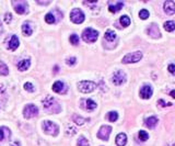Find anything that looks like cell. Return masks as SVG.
<instances>
[{
  "label": "cell",
  "instance_id": "1",
  "mask_svg": "<svg viewBox=\"0 0 175 146\" xmlns=\"http://www.w3.org/2000/svg\"><path fill=\"white\" fill-rule=\"evenodd\" d=\"M42 103H43V108L45 109V111L48 112V113H59L61 111L60 106L50 96H47L46 98L42 101Z\"/></svg>",
  "mask_w": 175,
  "mask_h": 146
},
{
  "label": "cell",
  "instance_id": "2",
  "mask_svg": "<svg viewBox=\"0 0 175 146\" xmlns=\"http://www.w3.org/2000/svg\"><path fill=\"white\" fill-rule=\"evenodd\" d=\"M99 33L95 30L91 29V28H86L82 33V39L86 43H94L97 40Z\"/></svg>",
  "mask_w": 175,
  "mask_h": 146
},
{
  "label": "cell",
  "instance_id": "3",
  "mask_svg": "<svg viewBox=\"0 0 175 146\" xmlns=\"http://www.w3.org/2000/svg\"><path fill=\"white\" fill-rule=\"evenodd\" d=\"M97 87V85L94 84L93 81H90V80H83V81H80L78 84V88L79 90L83 93H90V92H92L94 89Z\"/></svg>",
  "mask_w": 175,
  "mask_h": 146
},
{
  "label": "cell",
  "instance_id": "4",
  "mask_svg": "<svg viewBox=\"0 0 175 146\" xmlns=\"http://www.w3.org/2000/svg\"><path fill=\"white\" fill-rule=\"evenodd\" d=\"M43 130L46 132L47 134L49 135H54L56 136L59 132V128H58L57 124H55L52 121H45L43 123Z\"/></svg>",
  "mask_w": 175,
  "mask_h": 146
},
{
  "label": "cell",
  "instance_id": "5",
  "mask_svg": "<svg viewBox=\"0 0 175 146\" xmlns=\"http://www.w3.org/2000/svg\"><path fill=\"white\" fill-rule=\"evenodd\" d=\"M142 58V53L141 52H134V53H129L123 58L124 64H130V63H137Z\"/></svg>",
  "mask_w": 175,
  "mask_h": 146
},
{
  "label": "cell",
  "instance_id": "6",
  "mask_svg": "<svg viewBox=\"0 0 175 146\" xmlns=\"http://www.w3.org/2000/svg\"><path fill=\"white\" fill-rule=\"evenodd\" d=\"M38 114V109L37 107L34 106V104H28L23 109V115H24L25 119H31V118H34Z\"/></svg>",
  "mask_w": 175,
  "mask_h": 146
},
{
  "label": "cell",
  "instance_id": "7",
  "mask_svg": "<svg viewBox=\"0 0 175 146\" xmlns=\"http://www.w3.org/2000/svg\"><path fill=\"white\" fill-rule=\"evenodd\" d=\"M70 20L73 23L80 24V23H82L84 21V13L79 9H73L71 11V13H70Z\"/></svg>",
  "mask_w": 175,
  "mask_h": 146
},
{
  "label": "cell",
  "instance_id": "8",
  "mask_svg": "<svg viewBox=\"0 0 175 146\" xmlns=\"http://www.w3.org/2000/svg\"><path fill=\"white\" fill-rule=\"evenodd\" d=\"M12 4L15 7V10L19 15H23L28 11V2L23 0H18V1H12Z\"/></svg>",
  "mask_w": 175,
  "mask_h": 146
},
{
  "label": "cell",
  "instance_id": "9",
  "mask_svg": "<svg viewBox=\"0 0 175 146\" xmlns=\"http://www.w3.org/2000/svg\"><path fill=\"white\" fill-rule=\"evenodd\" d=\"M113 84L116 85V86H121L126 81V74L123 72V70H117L116 73L113 75Z\"/></svg>",
  "mask_w": 175,
  "mask_h": 146
},
{
  "label": "cell",
  "instance_id": "10",
  "mask_svg": "<svg viewBox=\"0 0 175 146\" xmlns=\"http://www.w3.org/2000/svg\"><path fill=\"white\" fill-rule=\"evenodd\" d=\"M111 132H112V128L108 126V125H103L102 128H100V131L97 132V137L103 141H107L110 135H111Z\"/></svg>",
  "mask_w": 175,
  "mask_h": 146
},
{
  "label": "cell",
  "instance_id": "11",
  "mask_svg": "<svg viewBox=\"0 0 175 146\" xmlns=\"http://www.w3.org/2000/svg\"><path fill=\"white\" fill-rule=\"evenodd\" d=\"M53 90L55 92H57V93L65 95V93L67 92V90H68V88H67V86H66L62 81H56V82L53 85Z\"/></svg>",
  "mask_w": 175,
  "mask_h": 146
},
{
  "label": "cell",
  "instance_id": "12",
  "mask_svg": "<svg viewBox=\"0 0 175 146\" xmlns=\"http://www.w3.org/2000/svg\"><path fill=\"white\" fill-rule=\"evenodd\" d=\"M18 46H19L18 36L15 35V34H12L10 36V39H9L7 42V47L9 48V50H11V51H15V50L18 48Z\"/></svg>",
  "mask_w": 175,
  "mask_h": 146
},
{
  "label": "cell",
  "instance_id": "13",
  "mask_svg": "<svg viewBox=\"0 0 175 146\" xmlns=\"http://www.w3.org/2000/svg\"><path fill=\"white\" fill-rule=\"evenodd\" d=\"M164 11L168 15H174L175 13V2L173 0H168L164 2Z\"/></svg>",
  "mask_w": 175,
  "mask_h": 146
},
{
  "label": "cell",
  "instance_id": "14",
  "mask_svg": "<svg viewBox=\"0 0 175 146\" xmlns=\"http://www.w3.org/2000/svg\"><path fill=\"white\" fill-rule=\"evenodd\" d=\"M152 96V88L151 86H143L140 90V97L143 99H149Z\"/></svg>",
  "mask_w": 175,
  "mask_h": 146
},
{
  "label": "cell",
  "instance_id": "15",
  "mask_svg": "<svg viewBox=\"0 0 175 146\" xmlns=\"http://www.w3.org/2000/svg\"><path fill=\"white\" fill-rule=\"evenodd\" d=\"M147 33L150 35V36L154 37V39H157V37H160V31L158 29V26L155 24H151L148 29H147Z\"/></svg>",
  "mask_w": 175,
  "mask_h": 146
},
{
  "label": "cell",
  "instance_id": "16",
  "mask_svg": "<svg viewBox=\"0 0 175 146\" xmlns=\"http://www.w3.org/2000/svg\"><path fill=\"white\" fill-rule=\"evenodd\" d=\"M81 104H84V109L86 110H89V111H91V110H94L95 108H97V103L94 102V101H92L91 99H86V100H82L81 101Z\"/></svg>",
  "mask_w": 175,
  "mask_h": 146
},
{
  "label": "cell",
  "instance_id": "17",
  "mask_svg": "<svg viewBox=\"0 0 175 146\" xmlns=\"http://www.w3.org/2000/svg\"><path fill=\"white\" fill-rule=\"evenodd\" d=\"M126 143H127V136H126V134L125 133H119L116 136V144H117V146H125Z\"/></svg>",
  "mask_w": 175,
  "mask_h": 146
},
{
  "label": "cell",
  "instance_id": "18",
  "mask_svg": "<svg viewBox=\"0 0 175 146\" xmlns=\"http://www.w3.org/2000/svg\"><path fill=\"white\" fill-rule=\"evenodd\" d=\"M30 65H31V62H30V59H22L21 62H19L18 68L21 70V72H24V70H26L28 68H29Z\"/></svg>",
  "mask_w": 175,
  "mask_h": 146
},
{
  "label": "cell",
  "instance_id": "19",
  "mask_svg": "<svg viewBox=\"0 0 175 146\" xmlns=\"http://www.w3.org/2000/svg\"><path fill=\"white\" fill-rule=\"evenodd\" d=\"M158 124V119L157 117H150L149 119L146 120V125L149 128H155V125Z\"/></svg>",
  "mask_w": 175,
  "mask_h": 146
},
{
  "label": "cell",
  "instance_id": "20",
  "mask_svg": "<svg viewBox=\"0 0 175 146\" xmlns=\"http://www.w3.org/2000/svg\"><path fill=\"white\" fill-rule=\"evenodd\" d=\"M123 6H124V4H123L122 1H119V2H117V4H111L110 7H108V10H110V12H112V13H116V12H118V11L121 10L123 8Z\"/></svg>",
  "mask_w": 175,
  "mask_h": 146
},
{
  "label": "cell",
  "instance_id": "21",
  "mask_svg": "<svg viewBox=\"0 0 175 146\" xmlns=\"http://www.w3.org/2000/svg\"><path fill=\"white\" fill-rule=\"evenodd\" d=\"M22 32H23L24 35H31L33 32V30H32V28L30 26L29 23H24V24L22 26Z\"/></svg>",
  "mask_w": 175,
  "mask_h": 146
},
{
  "label": "cell",
  "instance_id": "22",
  "mask_svg": "<svg viewBox=\"0 0 175 146\" xmlns=\"http://www.w3.org/2000/svg\"><path fill=\"white\" fill-rule=\"evenodd\" d=\"M104 39L106 41H114L115 39H116V34H115L114 31H111V30H108V31H106V33H105V36H104Z\"/></svg>",
  "mask_w": 175,
  "mask_h": 146
},
{
  "label": "cell",
  "instance_id": "23",
  "mask_svg": "<svg viewBox=\"0 0 175 146\" xmlns=\"http://www.w3.org/2000/svg\"><path fill=\"white\" fill-rule=\"evenodd\" d=\"M8 74H9V68H8V66L6 65L4 62H0V75L7 76Z\"/></svg>",
  "mask_w": 175,
  "mask_h": 146
},
{
  "label": "cell",
  "instance_id": "24",
  "mask_svg": "<svg viewBox=\"0 0 175 146\" xmlns=\"http://www.w3.org/2000/svg\"><path fill=\"white\" fill-rule=\"evenodd\" d=\"M88 121H89V119H83V118L78 117V115H73V122L77 125H82L86 122H88Z\"/></svg>",
  "mask_w": 175,
  "mask_h": 146
},
{
  "label": "cell",
  "instance_id": "25",
  "mask_svg": "<svg viewBox=\"0 0 175 146\" xmlns=\"http://www.w3.org/2000/svg\"><path fill=\"white\" fill-rule=\"evenodd\" d=\"M45 21L47 23H49V24H54L55 22H56V18H55V15H54L53 12H49V13H47L45 15Z\"/></svg>",
  "mask_w": 175,
  "mask_h": 146
},
{
  "label": "cell",
  "instance_id": "26",
  "mask_svg": "<svg viewBox=\"0 0 175 146\" xmlns=\"http://www.w3.org/2000/svg\"><path fill=\"white\" fill-rule=\"evenodd\" d=\"M164 29L166 30L168 32H172V31H174L175 23L173 21H166L164 23Z\"/></svg>",
  "mask_w": 175,
  "mask_h": 146
},
{
  "label": "cell",
  "instance_id": "27",
  "mask_svg": "<svg viewBox=\"0 0 175 146\" xmlns=\"http://www.w3.org/2000/svg\"><path fill=\"white\" fill-rule=\"evenodd\" d=\"M66 134L68 136H73L75 134H77V128H73L72 125H68L66 128Z\"/></svg>",
  "mask_w": 175,
  "mask_h": 146
},
{
  "label": "cell",
  "instance_id": "28",
  "mask_svg": "<svg viewBox=\"0 0 175 146\" xmlns=\"http://www.w3.org/2000/svg\"><path fill=\"white\" fill-rule=\"evenodd\" d=\"M119 21H121V23L123 24V26H128L129 24H130V19H129V17H127V15L121 17Z\"/></svg>",
  "mask_w": 175,
  "mask_h": 146
},
{
  "label": "cell",
  "instance_id": "29",
  "mask_svg": "<svg viewBox=\"0 0 175 146\" xmlns=\"http://www.w3.org/2000/svg\"><path fill=\"white\" fill-rule=\"evenodd\" d=\"M107 117H108V120L111 121V122H115L118 119V113L115 112V111H112V112H108Z\"/></svg>",
  "mask_w": 175,
  "mask_h": 146
},
{
  "label": "cell",
  "instance_id": "30",
  "mask_svg": "<svg viewBox=\"0 0 175 146\" xmlns=\"http://www.w3.org/2000/svg\"><path fill=\"white\" fill-rule=\"evenodd\" d=\"M77 146H90V145H89V142H88V139H86V137L81 136V137L78 139Z\"/></svg>",
  "mask_w": 175,
  "mask_h": 146
},
{
  "label": "cell",
  "instance_id": "31",
  "mask_svg": "<svg viewBox=\"0 0 175 146\" xmlns=\"http://www.w3.org/2000/svg\"><path fill=\"white\" fill-rule=\"evenodd\" d=\"M139 17H140V19H142V20L148 19L149 18V11L146 10V9H142V10L139 12Z\"/></svg>",
  "mask_w": 175,
  "mask_h": 146
},
{
  "label": "cell",
  "instance_id": "32",
  "mask_svg": "<svg viewBox=\"0 0 175 146\" xmlns=\"http://www.w3.org/2000/svg\"><path fill=\"white\" fill-rule=\"evenodd\" d=\"M139 139H141V141H147V139H149V135H148V133L147 132H145V131H140L139 132Z\"/></svg>",
  "mask_w": 175,
  "mask_h": 146
},
{
  "label": "cell",
  "instance_id": "33",
  "mask_svg": "<svg viewBox=\"0 0 175 146\" xmlns=\"http://www.w3.org/2000/svg\"><path fill=\"white\" fill-rule=\"evenodd\" d=\"M70 42H71V44H73V45H77V44L79 43V36L78 35H76V34H72V35H70Z\"/></svg>",
  "mask_w": 175,
  "mask_h": 146
},
{
  "label": "cell",
  "instance_id": "34",
  "mask_svg": "<svg viewBox=\"0 0 175 146\" xmlns=\"http://www.w3.org/2000/svg\"><path fill=\"white\" fill-rule=\"evenodd\" d=\"M24 89L29 92H34V90H35V89H34V86H33L32 84H30V82L24 84Z\"/></svg>",
  "mask_w": 175,
  "mask_h": 146
},
{
  "label": "cell",
  "instance_id": "35",
  "mask_svg": "<svg viewBox=\"0 0 175 146\" xmlns=\"http://www.w3.org/2000/svg\"><path fill=\"white\" fill-rule=\"evenodd\" d=\"M66 62H67V64H68V65L73 66L76 63H77V58H76V57H70V58H67V61H66Z\"/></svg>",
  "mask_w": 175,
  "mask_h": 146
},
{
  "label": "cell",
  "instance_id": "36",
  "mask_svg": "<svg viewBox=\"0 0 175 146\" xmlns=\"http://www.w3.org/2000/svg\"><path fill=\"white\" fill-rule=\"evenodd\" d=\"M11 20H12V15L11 13H6V15H4V22L9 24L11 22Z\"/></svg>",
  "mask_w": 175,
  "mask_h": 146
},
{
  "label": "cell",
  "instance_id": "37",
  "mask_svg": "<svg viewBox=\"0 0 175 146\" xmlns=\"http://www.w3.org/2000/svg\"><path fill=\"white\" fill-rule=\"evenodd\" d=\"M4 139V128H0V141H2Z\"/></svg>",
  "mask_w": 175,
  "mask_h": 146
},
{
  "label": "cell",
  "instance_id": "38",
  "mask_svg": "<svg viewBox=\"0 0 175 146\" xmlns=\"http://www.w3.org/2000/svg\"><path fill=\"white\" fill-rule=\"evenodd\" d=\"M168 70H170L171 74H174V64H171V65L168 66Z\"/></svg>",
  "mask_w": 175,
  "mask_h": 146
},
{
  "label": "cell",
  "instance_id": "39",
  "mask_svg": "<svg viewBox=\"0 0 175 146\" xmlns=\"http://www.w3.org/2000/svg\"><path fill=\"white\" fill-rule=\"evenodd\" d=\"M159 104H161V107H166V103L163 100H159Z\"/></svg>",
  "mask_w": 175,
  "mask_h": 146
},
{
  "label": "cell",
  "instance_id": "40",
  "mask_svg": "<svg viewBox=\"0 0 175 146\" xmlns=\"http://www.w3.org/2000/svg\"><path fill=\"white\" fill-rule=\"evenodd\" d=\"M4 32V29H2V26H1V22H0V34Z\"/></svg>",
  "mask_w": 175,
  "mask_h": 146
},
{
  "label": "cell",
  "instance_id": "41",
  "mask_svg": "<svg viewBox=\"0 0 175 146\" xmlns=\"http://www.w3.org/2000/svg\"><path fill=\"white\" fill-rule=\"evenodd\" d=\"M171 97H172V98H174V90H173V91H171Z\"/></svg>",
  "mask_w": 175,
  "mask_h": 146
}]
</instances>
